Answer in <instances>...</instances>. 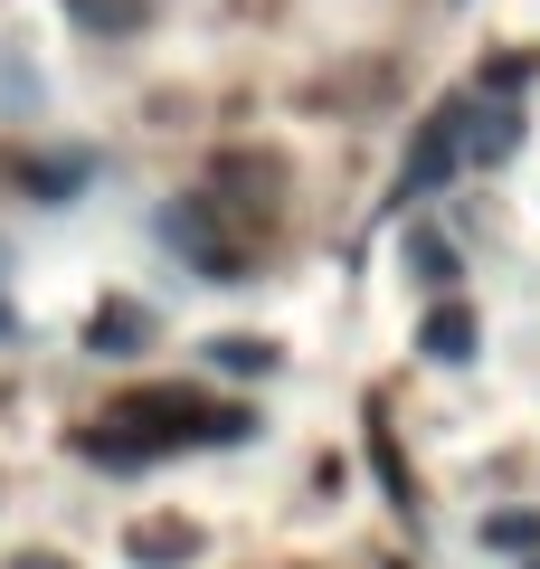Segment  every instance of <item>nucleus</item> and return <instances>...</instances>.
Returning <instances> with one entry per match:
<instances>
[{
	"mask_svg": "<svg viewBox=\"0 0 540 569\" xmlns=\"http://www.w3.org/2000/svg\"><path fill=\"white\" fill-rule=\"evenodd\" d=\"M200 200L219 209L238 238H266V228L284 219V162H276V152H219L209 181H200Z\"/></svg>",
	"mask_w": 540,
	"mask_h": 569,
	"instance_id": "2",
	"label": "nucleus"
},
{
	"mask_svg": "<svg viewBox=\"0 0 540 569\" xmlns=\"http://www.w3.org/2000/svg\"><path fill=\"white\" fill-rule=\"evenodd\" d=\"M190 550H200V522H171V512L133 522V569H180Z\"/></svg>",
	"mask_w": 540,
	"mask_h": 569,
	"instance_id": "8",
	"label": "nucleus"
},
{
	"mask_svg": "<svg viewBox=\"0 0 540 569\" xmlns=\"http://www.w3.org/2000/svg\"><path fill=\"white\" fill-rule=\"evenodd\" d=\"M114 427L133 437L142 456H161V447H219V437H247V408H200V399H180V389H133V399H114Z\"/></svg>",
	"mask_w": 540,
	"mask_h": 569,
	"instance_id": "1",
	"label": "nucleus"
},
{
	"mask_svg": "<svg viewBox=\"0 0 540 569\" xmlns=\"http://www.w3.org/2000/svg\"><path fill=\"white\" fill-rule=\"evenodd\" d=\"M161 342V313L133 305V295H104L96 323H86V351H104V361H123V351H152Z\"/></svg>",
	"mask_w": 540,
	"mask_h": 569,
	"instance_id": "5",
	"label": "nucleus"
},
{
	"mask_svg": "<svg viewBox=\"0 0 540 569\" xmlns=\"http://www.w3.org/2000/svg\"><path fill=\"white\" fill-rule=\"evenodd\" d=\"M58 20L86 29V39H133L152 20V0H58Z\"/></svg>",
	"mask_w": 540,
	"mask_h": 569,
	"instance_id": "7",
	"label": "nucleus"
},
{
	"mask_svg": "<svg viewBox=\"0 0 540 569\" xmlns=\"http://www.w3.org/2000/svg\"><path fill=\"white\" fill-rule=\"evenodd\" d=\"M10 569H77V560H58V550H20Z\"/></svg>",
	"mask_w": 540,
	"mask_h": 569,
	"instance_id": "13",
	"label": "nucleus"
},
{
	"mask_svg": "<svg viewBox=\"0 0 540 569\" xmlns=\"http://www.w3.org/2000/svg\"><path fill=\"white\" fill-rule=\"evenodd\" d=\"M483 541H493V550H531L540 522H531V512H493V522H483Z\"/></svg>",
	"mask_w": 540,
	"mask_h": 569,
	"instance_id": "11",
	"label": "nucleus"
},
{
	"mask_svg": "<svg viewBox=\"0 0 540 569\" xmlns=\"http://www.w3.org/2000/svg\"><path fill=\"white\" fill-rule=\"evenodd\" d=\"M152 238L171 247V257L190 266V276H247V257H238V228H228L219 209L200 200V190H190V200H161V209H152Z\"/></svg>",
	"mask_w": 540,
	"mask_h": 569,
	"instance_id": "3",
	"label": "nucleus"
},
{
	"mask_svg": "<svg viewBox=\"0 0 540 569\" xmlns=\"http://www.w3.org/2000/svg\"><path fill=\"white\" fill-rule=\"evenodd\" d=\"M512 142H521V114H512V104H493V114H483L474 133H464V152H483V162H502Z\"/></svg>",
	"mask_w": 540,
	"mask_h": 569,
	"instance_id": "10",
	"label": "nucleus"
},
{
	"mask_svg": "<svg viewBox=\"0 0 540 569\" xmlns=\"http://www.w3.org/2000/svg\"><path fill=\"white\" fill-rule=\"evenodd\" d=\"M464 162V104H437V114L418 123V142H408V171H399V190L418 200V190H446V171Z\"/></svg>",
	"mask_w": 540,
	"mask_h": 569,
	"instance_id": "4",
	"label": "nucleus"
},
{
	"mask_svg": "<svg viewBox=\"0 0 540 569\" xmlns=\"http://www.w3.org/2000/svg\"><path fill=\"white\" fill-rule=\"evenodd\" d=\"M408 257H418V276H427V284H456V247H446V238H418Z\"/></svg>",
	"mask_w": 540,
	"mask_h": 569,
	"instance_id": "12",
	"label": "nucleus"
},
{
	"mask_svg": "<svg viewBox=\"0 0 540 569\" xmlns=\"http://www.w3.org/2000/svg\"><path fill=\"white\" fill-rule=\"evenodd\" d=\"M10 171H20L29 200H77L86 171H96V152H29V162H10Z\"/></svg>",
	"mask_w": 540,
	"mask_h": 569,
	"instance_id": "6",
	"label": "nucleus"
},
{
	"mask_svg": "<svg viewBox=\"0 0 540 569\" xmlns=\"http://www.w3.org/2000/svg\"><path fill=\"white\" fill-rule=\"evenodd\" d=\"M418 351H427V361H474V313H464V305H437V313L418 323Z\"/></svg>",
	"mask_w": 540,
	"mask_h": 569,
	"instance_id": "9",
	"label": "nucleus"
}]
</instances>
